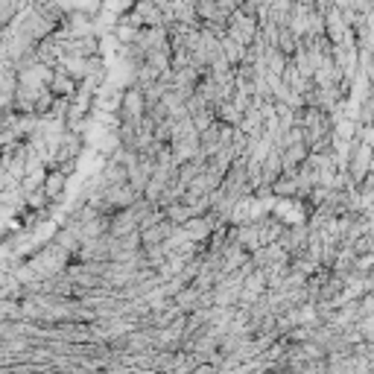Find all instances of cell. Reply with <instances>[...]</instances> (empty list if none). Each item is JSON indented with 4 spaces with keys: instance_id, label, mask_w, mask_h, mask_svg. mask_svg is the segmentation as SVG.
<instances>
[{
    "instance_id": "6da1fadb",
    "label": "cell",
    "mask_w": 374,
    "mask_h": 374,
    "mask_svg": "<svg viewBox=\"0 0 374 374\" xmlns=\"http://www.w3.org/2000/svg\"><path fill=\"white\" fill-rule=\"evenodd\" d=\"M146 114V103H144V91L129 85L120 94V105H117V117L120 123H137Z\"/></svg>"
},
{
    "instance_id": "7a4b0ae2",
    "label": "cell",
    "mask_w": 374,
    "mask_h": 374,
    "mask_svg": "<svg viewBox=\"0 0 374 374\" xmlns=\"http://www.w3.org/2000/svg\"><path fill=\"white\" fill-rule=\"evenodd\" d=\"M257 30H260L257 18H248V15H243V12H234V15H228L226 35H231L234 41H237V44L248 47V44H252V41H255Z\"/></svg>"
},
{
    "instance_id": "3957f363",
    "label": "cell",
    "mask_w": 374,
    "mask_h": 374,
    "mask_svg": "<svg viewBox=\"0 0 374 374\" xmlns=\"http://www.w3.org/2000/svg\"><path fill=\"white\" fill-rule=\"evenodd\" d=\"M216 226L211 223V216L207 214H199V216H190L187 223L182 226V231H185V240L187 243H205L207 237H211V231H214Z\"/></svg>"
},
{
    "instance_id": "277c9868",
    "label": "cell",
    "mask_w": 374,
    "mask_h": 374,
    "mask_svg": "<svg viewBox=\"0 0 374 374\" xmlns=\"http://www.w3.org/2000/svg\"><path fill=\"white\" fill-rule=\"evenodd\" d=\"M281 170H284V176H293L296 170H298V164L310 155V149H307V144L304 141H296V144H287L281 152Z\"/></svg>"
},
{
    "instance_id": "5b68a950",
    "label": "cell",
    "mask_w": 374,
    "mask_h": 374,
    "mask_svg": "<svg viewBox=\"0 0 374 374\" xmlns=\"http://www.w3.org/2000/svg\"><path fill=\"white\" fill-rule=\"evenodd\" d=\"M100 53V35H79V38H67V44H65V56H82V59H88V56H96Z\"/></svg>"
},
{
    "instance_id": "8992f818",
    "label": "cell",
    "mask_w": 374,
    "mask_h": 374,
    "mask_svg": "<svg viewBox=\"0 0 374 374\" xmlns=\"http://www.w3.org/2000/svg\"><path fill=\"white\" fill-rule=\"evenodd\" d=\"M47 88H50L53 96H74L76 88H79V82H76L71 74H67L62 65H56V67H53V76H50V82H47Z\"/></svg>"
},
{
    "instance_id": "52a82bcc",
    "label": "cell",
    "mask_w": 374,
    "mask_h": 374,
    "mask_svg": "<svg viewBox=\"0 0 374 374\" xmlns=\"http://www.w3.org/2000/svg\"><path fill=\"white\" fill-rule=\"evenodd\" d=\"M65 187H67V173L65 170L53 167V170L44 173V185H41V190H44V196L50 199V205L65 196Z\"/></svg>"
},
{
    "instance_id": "ba28073f",
    "label": "cell",
    "mask_w": 374,
    "mask_h": 374,
    "mask_svg": "<svg viewBox=\"0 0 374 374\" xmlns=\"http://www.w3.org/2000/svg\"><path fill=\"white\" fill-rule=\"evenodd\" d=\"M129 231H137V219L132 214V207H123V211H114L108 216V234L112 237H123V234Z\"/></svg>"
},
{
    "instance_id": "9c48e42d",
    "label": "cell",
    "mask_w": 374,
    "mask_h": 374,
    "mask_svg": "<svg viewBox=\"0 0 374 374\" xmlns=\"http://www.w3.org/2000/svg\"><path fill=\"white\" fill-rule=\"evenodd\" d=\"M176 231V226L170 223V219L167 216H164V219H158V223L155 226H149V228H144L141 231V248H146V246H158V243H164V240H167L170 237V234Z\"/></svg>"
},
{
    "instance_id": "30bf717a",
    "label": "cell",
    "mask_w": 374,
    "mask_h": 374,
    "mask_svg": "<svg viewBox=\"0 0 374 374\" xmlns=\"http://www.w3.org/2000/svg\"><path fill=\"white\" fill-rule=\"evenodd\" d=\"M281 173H284L281 170V155L275 149H269L266 158H263V164H260V185L257 187H269Z\"/></svg>"
},
{
    "instance_id": "8fae6325",
    "label": "cell",
    "mask_w": 374,
    "mask_h": 374,
    "mask_svg": "<svg viewBox=\"0 0 374 374\" xmlns=\"http://www.w3.org/2000/svg\"><path fill=\"white\" fill-rule=\"evenodd\" d=\"M298 41H301V38H298L293 30H289L287 24H275V47H278L284 56H293L296 47H298Z\"/></svg>"
},
{
    "instance_id": "7c38bea8",
    "label": "cell",
    "mask_w": 374,
    "mask_h": 374,
    "mask_svg": "<svg viewBox=\"0 0 374 374\" xmlns=\"http://www.w3.org/2000/svg\"><path fill=\"white\" fill-rule=\"evenodd\" d=\"M173 304L178 307V313H190V310H196V304H199V289H193V287H182L178 293L173 296Z\"/></svg>"
},
{
    "instance_id": "4fadbf2b",
    "label": "cell",
    "mask_w": 374,
    "mask_h": 374,
    "mask_svg": "<svg viewBox=\"0 0 374 374\" xmlns=\"http://www.w3.org/2000/svg\"><path fill=\"white\" fill-rule=\"evenodd\" d=\"M53 243H56L59 248H65V252H67V255H71V257H74V255H76V248H79V243H82V240H79V234H76V228H71V226H65V228H59V231H56V237H53Z\"/></svg>"
},
{
    "instance_id": "5bb4252c",
    "label": "cell",
    "mask_w": 374,
    "mask_h": 374,
    "mask_svg": "<svg viewBox=\"0 0 374 374\" xmlns=\"http://www.w3.org/2000/svg\"><path fill=\"white\" fill-rule=\"evenodd\" d=\"M161 211H164V216H167L173 226H185L190 216H196V214H193V207L185 205V202H170L167 207H161Z\"/></svg>"
},
{
    "instance_id": "9a60e30c",
    "label": "cell",
    "mask_w": 374,
    "mask_h": 374,
    "mask_svg": "<svg viewBox=\"0 0 374 374\" xmlns=\"http://www.w3.org/2000/svg\"><path fill=\"white\" fill-rule=\"evenodd\" d=\"M287 62H289V56H284L278 47H266V53H263V65H266V74L281 76L284 67H287Z\"/></svg>"
},
{
    "instance_id": "2e32d148",
    "label": "cell",
    "mask_w": 374,
    "mask_h": 374,
    "mask_svg": "<svg viewBox=\"0 0 374 374\" xmlns=\"http://www.w3.org/2000/svg\"><path fill=\"white\" fill-rule=\"evenodd\" d=\"M219 50H223V56H226V62L231 65V67H237L240 65V59H243V44H237L231 35H223L219 38Z\"/></svg>"
},
{
    "instance_id": "e0dca14e",
    "label": "cell",
    "mask_w": 374,
    "mask_h": 374,
    "mask_svg": "<svg viewBox=\"0 0 374 374\" xmlns=\"http://www.w3.org/2000/svg\"><path fill=\"white\" fill-rule=\"evenodd\" d=\"M214 112H216V120L228 123V126H240V117H243V112H240V108L234 105L231 100H228V103H219V105L214 108Z\"/></svg>"
},
{
    "instance_id": "ac0fdd59",
    "label": "cell",
    "mask_w": 374,
    "mask_h": 374,
    "mask_svg": "<svg viewBox=\"0 0 374 374\" xmlns=\"http://www.w3.org/2000/svg\"><path fill=\"white\" fill-rule=\"evenodd\" d=\"M53 100H56V96L50 94V88H44V91H41V94L35 96V103H33V114H38V117H47V114H50V105H53Z\"/></svg>"
},
{
    "instance_id": "d6986e66",
    "label": "cell",
    "mask_w": 374,
    "mask_h": 374,
    "mask_svg": "<svg viewBox=\"0 0 374 374\" xmlns=\"http://www.w3.org/2000/svg\"><path fill=\"white\" fill-rule=\"evenodd\" d=\"M359 123H363V126L371 123V96H363V105H359Z\"/></svg>"
},
{
    "instance_id": "ffe728a7",
    "label": "cell",
    "mask_w": 374,
    "mask_h": 374,
    "mask_svg": "<svg viewBox=\"0 0 374 374\" xmlns=\"http://www.w3.org/2000/svg\"><path fill=\"white\" fill-rule=\"evenodd\" d=\"M149 3H155V6L161 9V12H167V9L173 6V0H149Z\"/></svg>"
},
{
    "instance_id": "44dd1931",
    "label": "cell",
    "mask_w": 374,
    "mask_h": 374,
    "mask_svg": "<svg viewBox=\"0 0 374 374\" xmlns=\"http://www.w3.org/2000/svg\"><path fill=\"white\" fill-rule=\"evenodd\" d=\"M293 3H304V6H313V0H293Z\"/></svg>"
}]
</instances>
